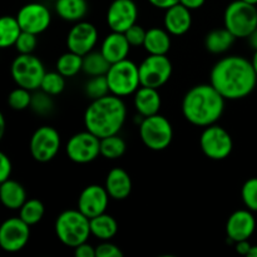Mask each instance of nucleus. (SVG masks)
Instances as JSON below:
<instances>
[{"label":"nucleus","mask_w":257,"mask_h":257,"mask_svg":"<svg viewBox=\"0 0 257 257\" xmlns=\"http://www.w3.org/2000/svg\"><path fill=\"white\" fill-rule=\"evenodd\" d=\"M55 235L63 245L68 247H77L87 242L90 233L89 218L79 210L63 211L55 220Z\"/></svg>","instance_id":"4"},{"label":"nucleus","mask_w":257,"mask_h":257,"mask_svg":"<svg viewBox=\"0 0 257 257\" xmlns=\"http://www.w3.org/2000/svg\"><path fill=\"white\" fill-rule=\"evenodd\" d=\"M225 100L211 83L195 85L183 97V117L197 127L215 124L223 114Z\"/></svg>","instance_id":"2"},{"label":"nucleus","mask_w":257,"mask_h":257,"mask_svg":"<svg viewBox=\"0 0 257 257\" xmlns=\"http://www.w3.org/2000/svg\"><path fill=\"white\" fill-rule=\"evenodd\" d=\"M206 3V0H180V4H182L183 7H186L187 9L197 10L200 8L203 7V4Z\"/></svg>","instance_id":"45"},{"label":"nucleus","mask_w":257,"mask_h":257,"mask_svg":"<svg viewBox=\"0 0 257 257\" xmlns=\"http://www.w3.org/2000/svg\"><path fill=\"white\" fill-rule=\"evenodd\" d=\"M165 12L163 24H165V29L171 35L180 37V35L186 34L191 29L192 14H191L190 9L178 3V4L166 9Z\"/></svg>","instance_id":"19"},{"label":"nucleus","mask_w":257,"mask_h":257,"mask_svg":"<svg viewBox=\"0 0 257 257\" xmlns=\"http://www.w3.org/2000/svg\"><path fill=\"white\" fill-rule=\"evenodd\" d=\"M223 24L235 38H248L251 33L257 29L256 5L243 0L230 3L225 10Z\"/></svg>","instance_id":"5"},{"label":"nucleus","mask_w":257,"mask_h":257,"mask_svg":"<svg viewBox=\"0 0 257 257\" xmlns=\"http://www.w3.org/2000/svg\"><path fill=\"white\" fill-rule=\"evenodd\" d=\"M251 63H252L253 70H255V73H256V75H257V50H255V53H253L252 59H251Z\"/></svg>","instance_id":"47"},{"label":"nucleus","mask_w":257,"mask_h":257,"mask_svg":"<svg viewBox=\"0 0 257 257\" xmlns=\"http://www.w3.org/2000/svg\"><path fill=\"white\" fill-rule=\"evenodd\" d=\"M247 257H257V245H255V246H251L250 252H248Z\"/></svg>","instance_id":"48"},{"label":"nucleus","mask_w":257,"mask_h":257,"mask_svg":"<svg viewBox=\"0 0 257 257\" xmlns=\"http://www.w3.org/2000/svg\"><path fill=\"white\" fill-rule=\"evenodd\" d=\"M110 67V63L104 58L100 52H94L85 54L83 57V72L89 77H97V75H105Z\"/></svg>","instance_id":"29"},{"label":"nucleus","mask_w":257,"mask_h":257,"mask_svg":"<svg viewBox=\"0 0 257 257\" xmlns=\"http://www.w3.org/2000/svg\"><path fill=\"white\" fill-rule=\"evenodd\" d=\"M32 90L25 89L23 87H18L9 93L8 104L14 110H24L30 107L32 103Z\"/></svg>","instance_id":"35"},{"label":"nucleus","mask_w":257,"mask_h":257,"mask_svg":"<svg viewBox=\"0 0 257 257\" xmlns=\"http://www.w3.org/2000/svg\"><path fill=\"white\" fill-rule=\"evenodd\" d=\"M22 33L17 17L4 15L0 17V49L13 47Z\"/></svg>","instance_id":"28"},{"label":"nucleus","mask_w":257,"mask_h":257,"mask_svg":"<svg viewBox=\"0 0 257 257\" xmlns=\"http://www.w3.org/2000/svg\"><path fill=\"white\" fill-rule=\"evenodd\" d=\"M27 201V192L23 185L14 180L0 183V202L8 210H19Z\"/></svg>","instance_id":"23"},{"label":"nucleus","mask_w":257,"mask_h":257,"mask_svg":"<svg viewBox=\"0 0 257 257\" xmlns=\"http://www.w3.org/2000/svg\"><path fill=\"white\" fill-rule=\"evenodd\" d=\"M140 136L146 147L152 151H163L172 142L173 128L167 118L157 113L141 120Z\"/></svg>","instance_id":"7"},{"label":"nucleus","mask_w":257,"mask_h":257,"mask_svg":"<svg viewBox=\"0 0 257 257\" xmlns=\"http://www.w3.org/2000/svg\"><path fill=\"white\" fill-rule=\"evenodd\" d=\"M170 33L161 28H151L146 33V39L143 48L147 50L148 54L166 55L171 49Z\"/></svg>","instance_id":"24"},{"label":"nucleus","mask_w":257,"mask_h":257,"mask_svg":"<svg viewBox=\"0 0 257 257\" xmlns=\"http://www.w3.org/2000/svg\"><path fill=\"white\" fill-rule=\"evenodd\" d=\"M210 83L225 99L237 100L253 92L257 75L251 60L241 55H230L213 65Z\"/></svg>","instance_id":"1"},{"label":"nucleus","mask_w":257,"mask_h":257,"mask_svg":"<svg viewBox=\"0 0 257 257\" xmlns=\"http://www.w3.org/2000/svg\"><path fill=\"white\" fill-rule=\"evenodd\" d=\"M65 152L70 161L85 165L97 160L100 155V138L85 130L72 136L65 146Z\"/></svg>","instance_id":"11"},{"label":"nucleus","mask_w":257,"mask_h":257,"mask_svg":"<svg viewBox=\"0 0 257 257\" xmlns=\"http://www.w3.org/2000/svg\"><path fill=\"white\" fill-rule=\"evenodd\" d=\"M243 205L252 212H257V177L246 181L241 190Z\"/></svg>","instance_id":"36"},{"label":"nucleus","mask_w":257,"mask_h":257,"mask_svg":"<svg viewBox=\"0 0 257 257\" xmlns=\"http://www.w3.org/2000/svg\"><path fill=\"white\" fill-rule=\"evenodd\" d=\"M141 85L150 88L163 87L172 75V63L166 55L150 54L140 65Z\"/></svg>","instance_id":"10"},{"label":"nucleus","mask_w":257,"mask_h":257,"mask_svg":"<svg viewBox=\"0 0 257 257\" xmlns=\"http://www.w3.org/2000/svg\"><path fill=\"white\" fill-rule=\"evenodd\" d=\"M98 42V30L92 23L80 22L74 23L72 29L67 35L68 50L84 57L92 52Z\"/></svg>","instance_id":"15"},{"label":"nucleus","mask_w":257,"mask_h":257,"mask_svg":"<svg viewBox=\"0 0 257 257\" xmlns=\"http://www.w3.org/2000/svg\"><path fill=\"white\" fill-rule=\"evenodd\" d=\"M104 187L110 198L122 201L130 197L132 192V180L123 168H113L108 172Z\"/></svg>","instance_id":"21"},{"label":"nucleus","mask_w":257,"mask_h":257,"mask_svg":"<svg viewBox=\"0 0 257 257\" xmlns=\"http://www.w3.org/2000/svg\"><path fill=\"white\" fill-rule=\"evenodd\" d=\"M10 73L18 87L29 90L40 88L45 68L42 60L33 54H19L12 63Z\"/></svg>","instance_id":"8"},{"label":"nucleus","mask_w":257,"mask_h":257,"mask_svg":"<svg viewBox=\"0 0 257 257\" xmlns=\"http://www.w3.org/2000/svg\"><path fill=\"white\" fill-rule=\"evenodd\" d=\"M105 77L109 85L110 94L117 97L123 98L135 94L136 90L141 87L138 65L128 58L110 64Z\"/></svg>","instance_id":"6"},{"label":"nucleus","mask_w":257,"mask_h":257,"mask_svg":"<svg viewBox=\"0 0 257 257\" xmlns=\"http://www.w3.org/2000/svg\"><path fill=\"white\" fill-rule=\"evenodd\" d=\"M256 220L250 210H237L228 217L226 235L232 242L248 240L255 232Z\"/></svg>","instance_id":"18"},{"label":"nucleus","mask_w":257,"mask_h":257,"mask_svg":"<svg viewBox=\"0 0 257 257\" xmlns=\"http://www.w3.org/2000/svg\"><path fill=\"white\" fill-rule=\"evenodd\" d=\"M30 226L20 217H10L0 225V247L7 252H18L27 246Z\"/></svg>","instance_id":"13"},{"label":"nucleus","mask_w":257,"mask_h":257,"mask_svg":"<svg viewBox=\"0 0 257 257\" xmlns=\"http://www.w3.org/2000/svg\"><path fill=\"white\" fill-rule=\"evenodd\" d=\"M243 2L250 3V4H253V5H257V0H243Z\"/></svg>","instance_id":"49"},{"label":"nucleus","mask_w":257,"mask_h":257,"mask_svg":"<svg viewBox=\"0 0 257 257\" xmlns=\"http://www.w3.org/2000/svg\"><path fill=\"white\" fill-rule=\"evenodd\" d=\"M148 2H150V4H152L153 7L157 8V9L166 10L168 9V8L173 7V5L178 4L180 0H148Z\"/></svg>","instance_id":"43"},{"label":"nucleus","mask_w":257,"mask_h":257,"mask_svg":"<svg viewBox=\"0 0 257 257\" xmlns=\"http://www.w3.org/2000/svg\"><path fill=\"white\" fill-rule=\"evenodd\" d=\"M89 225L90 233L100 241H110L118 231L115 218L105 212L89 218Z\"/></svg>","instance_id":"26"},{"label":"nucleus","mask_w":257,"mask_h":257,"mask_svg":"<svg viewBox=\"0 0 257 257\" xmlns=\"http://www.w3.org/2000/svg\"><path fill=\"white\" fill-rule=\"evenodd\" d=\"M138 8L133 0H113L107 12V24L112 32L124 33L137 23Z\"/></svg>","instance_id":"16"},{"label":"nucleus","mask_w":257,"mask_h":257,"mask_svg":"<svg viewBox=\"0 0 257 257\" xmlns=\"http://www.w3.org/2000/svg\"><path fill=\"white\" fill-rule=\"evenodd\" d=\"M60 136L55 128L49 125L39 127L30 138V155L38 162H49L60 150Z\"/></svg>","instance_id":"12"},{"label":"nucleus","mask_w":257,"mask_h":257,"mask_svg":"<svg viewBox=\"0 0 257 257\" xmlns=\"http://www.w3.org/2000/svg\"><path fill=\"white\" fill-rule=\"evenodd\" d=\"M251 243L248 242V240H242V241H237L235 242V248L237 251V253L243 256H247L248 252H250V248H251Z\"/></svg>","instance_id":"44"},{"label":"nucleus","mask_w":257,"mask_h":257,"mask_svg":"<svg viewBox=\"0 0 257 257\" xmlns=\"http://www.w3.org/2000/svg\"><path fill=\"white\" fill-rule=\"evenodd\" d=\"M5 128H7V123H5V118L3 113L0 112V141L3 140L5 135Z\"/></svg>","instance_id":"46"},{"label":"nucleus","mask_w":257,"mask_h":257,"mask_svg":"<svg viewBox=\"0 0 257 257\" xmlns=\"http://www.w3.org/2000/svg\"><path fill=\"white\" fill-rule=\"evenodd\" d=\"M54 3L55 12L65 22H80L88 13L87 0H57Z\"/></svg>","instance_id":"25"},{"label":"nucleus","mask_w":257,"mask_h":257,"mask_svg":"<svg viewBox=\"0 0 257 257\" xmlns=\"http://www.w3.org/2000/svg\"><path fill=\"white\" fill-rule=\"evenodd\" d=\"M146 33H147V30H145L140 24L136 23L130 29L125 30L124 35L131 47H143L146 39Z\"/></svg>","instance_id":"39"},{"label":"nucleus","mask_w":257,"mask_h":257,"mask_svg":"<svg viewBox=\"0 0 257 257\" xmlns=\"http://www.w3.org/2000/svg\"><path fill=\"white\" fill-rule=\"evenodd\" d=\"M84 92L85 94H87V97H89L92 100L110 94L107 77H105V75L92 77L87 83H85Z\"/></svg>","instance_id":"34"},{"label":"nucleus","mask_w":257,"mask_h":257,"mask_svg":"<svg viewBox=\"0 0 257 257\" xmlns=\"http://www.w3.org/2000/svg\"><path fill=\"white\" fill-rule=\"evenodd\" d=\"M123 252L117 245L110 241H102L95 246V257H122Z\"/></svg>","instance_id":"40"},{"label":"nucleus","mask_w":257,"mask_h":257,"mask_svg":"<svg viewBox=\"0 0 257 257\" xmlns=\"http://www.w3.org/2000/svg\"><path fill=\"white\" fill-rule=\"evenodd\" d=\"M37 35L33 34V33L23 32L22 30L20 35L18 37L17 42H15L14 47L17 48L19 54H33V52H34L35 48H37Z\"/></svg>","instance_id":"38"},{"label":"nucleus","mask_w":257,"mask_h":257,"mask_svg":"<svg viewBox=\"0 0 257 257\" xmlns=\"http://www.w3.org/2000/svg\"><path fill=\"white\" fill-rule=\"evenodd\" d=\"M17 20L23 32L39 35L50 27L52 13L42 3H29L20 8Z\"/></svg>","instance_id":"14"},{"label":"nucleus","mask_w":257,"mask_h":257,"mask_svg":"<svg viewBox=\"0 0 257 257\" xmlns=\"http://www.w3.org/2000/svg\"><path fill=\"white\" fill-rule=\"evenodd\" d=\"M127 108L122 98L108 94L92 100L84 113L85 130L98 138L118 135L124 125Z\"/></svg>","instance_id":"3"},{"label":"nucleus","mask_w":257,"mask_h":257,"mask_svg":"<svg viewBox=\"0 0 257 257\" xmlns=\"http://www.w3.org/2000/svg\"><path fill=\"white\" fill-rule=\"evenodd\" d=\"M44 212L45 208L42 201L37 200V198H32V200L25 201L24 205L19 208V217L25 223L33 226L42 221Z\"/></svg>","instance_id":"32"},{"label":"nucleus","mask_w":257,"mask_h":257,"mask_svg":"<svg viewBox=\"0 0 257 257\" xmlns=\"http://www.w3.org/2000/svg\"><path fill=\"white\" fill-rule=\"evenodd\" d=\"M200 147L210 160L221 161L227 158L233 150V141L230 133L218 124L205 127L200 137Z\"/></svg>","instance_id":"9"},{"label":"nucleus","mask_w":257,"mask_h":257,"mask_svg":"<svg viewBox=\"0 0 257 257\" xmlns=\"http://www.w3.org/2000/svg\"><path fill=\"white\" fill-rule=\"evenodd\" d=\"M105 187L99 185H89L80 192L78 198V210L88 218L104 213L109 202Z\"/></svg>","instance_id":"17"},{"label":"nucleus","mask_w":257,"mask_h":257,"mask_svg":"<svg viewBox=\"0 0 257 257\" xmlns=\"http://www.w3.org/2000/svg\"><path fill=\"white\" fill-rule=\"evenodd\" d=\"M75 257H95V247L88 242H83L74 247Z\"/></svg>","instance_id":"42"},{"label":"nucleus","mask_w":257,"mask_h":257,"mask_svg":"<svg viewBox=\"0 0 257 257\" xmlns=\"http://www.w3.org/2000/svg\"><path fill=\"white\" fill-rule=\"evenodd\" d=\"M125 142L118 135L100 138V156L107 160H118L125 153Z\"/></svg>","instance_id":"31"},{"label":"nucleus","mask_w":257,"mask_h":257,"mask_svg":"<svg viewBox=\"0 0 257 257\" xmlns=\"http://www.w3.org/2000/svg\"><path fill=\"white\" fill-rule=\"evenodd\" d=\"M53 99L52 95L48 94V93L43 92H37L35 94L32 95V103H30V108L34 110L37 114H49L53 110Z\"/></svg>","instance_id":"37"},{"label":"nucleus","mask_w":257,"mask_h":257,"mask_svg":"<svg viewBox=\"0 0 257 257\" xmlns=\"http://www.w3.org/2000/svg\"><path fill=\"white\" fill-rule=\"evenodd\" d=\"M135 108L141 117H150V115L157 114L161 109V95L158 89L141 85L135 93Z\"/></svg>","instance_id":"22"},{"label":"nucleus","mask_w":257,"mask_h":257,"mask_svg":"<svg viewBox=\"0 0 257 257\" xmlns=\"http://www.w3.org/2000/svg\"><path fill=\"white\" fill-rule=\"evenodd\" d=\"M65 77H63L59 72H45L40 83V89L48 93L52 97L60 94L65 88Z\"/></svg>","instance_id":"33"},{"label":"nucleus","mask_w":257,"mask_h":257,"mask_svg":"<svg viewBox=\"0 0 257 257\" xmlns=\"http://www.w3.org/2000/svg\"><path fill=\"white\" fill-rule=\"evenodd\" d=\"M48 2H57V0H48Z\"/></svg>","instance_id":"50"},{"label":"nucleus","mask_w":257,"mask_h":257,"mask_svg":"<svg viewBox=\"0 0 257 257\" xmlns=\"http://www.w3.org/2000/svg\"><path fill=\"white\" fill-rule=\"evenodd\" d=\"M236 38L226 28L215 29L208 33L205 38L206 49L213 54H222L232 47Z\"/></svg>","instance_id":"27"},{"label":"nucleus","mask_w":257,"mask_h":257,"mask_svg":"<svg viewBox=\"0 0 257 257\" xmlns=\"http://www.w3.org/2000/svg\"><path fill=\"white\" fill-rule=\"evenodd\" d=\"M12 161L9 160V157L4 152L0 151V183L9 180L10 175H12Z\"/></svg>","instance_id":"41"},{"label":"nucleus","mask_w":257,"mask_h":257,"mask_svg":"<svg viewBox=\"0 0 257 257\" xmlns=\"http://www.w3.org/2000/svg\"><path fill=\"white\" fill-rule=\"evenodd\" d=\"M130 49L131 45L125 38L124 33L119 32L109 33L103 39L102 45H100V53L104 55V58L110 64L127 59Z\"/></svg>","instance_id":"20"},{"label":"nucleus","mask_w":257,"mask_h":257,"mask_svg":"<svg viewBox=\"0 0 257 257\" xmlns=\"http://www.w3.org/2000/svg\"><path fill=\"white\" fill-rule=\"evenodd\" d=\"M57 70L65 78L74 77L83 70V57L68 50L57 60Z\"/></svg>","instance_id":"30"}]
</instances>
